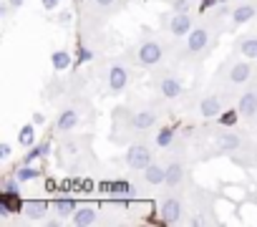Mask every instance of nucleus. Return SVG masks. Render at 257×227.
<instances>
[{
  "label": "nucleus",
  "instance_id": "1",
  "mask_svg": "<svg viewBox=\"0 0 257 227\" xmlns=\"http://www.w3.org/2000/svg\"><path fill=\"white\" fill-rule=\"evenodd\" d=\"M214 46V21L212 18H204L199 21L192 33L187 36V43H184V58L189 61H204L209 56Z\"/></svg>",
  "mask_w": 257,
  "mask_h": 227
},
{
  "label": "nucleus",
  "instance_id": "2",
  "mask_svg": "<svg viewBox=\"0 0 257 227\" xmlns=\"http://www.w3.org/2000/svg\"><path fill=\"white\" fill-rule=\"evenodd\" d=\"M134 58L142 68H157L167 61V46L152 33H144L134 48Z\"/></svg>",
  "mask_w": 257,
  "mask_h": 227
},
{
  "label": "nucleus",
  "instance_id": "3",
  "mask_svg": "<svg viewBox=\"0 0 257 227\" xmlns=\"http://www.w3.org/2000/svg\"><path fill=\"white\" fill-rule=\"evenodd\" d=\"M224 76V81H227V86L229 88H242V86H247L249 81H252V63H249V58H229V61H224V66H219L217 68V78H222Z\"/></svg>",
  "mask_w": 257,
  "mask_h": 227
},
{
  "label": "nucleus",
  "instance_id": "4",
  "mask_svg": "<svg viewBox=\"0 0 257 227\" xmlns=\"http://www.w3.org/2000/svg\"><path fill=\"white\" fill-rule=\"evenodd\" d=\"M128 81H132V66H128L123 58H113L106 68V86L111 96H118L126 91Z\"/></svg>",
  "mask_w": 257,
  "mask_h": 227
},
{
  "label": "nucleus",
  "instance_id": "5",
  "mask_svg": "<svg viewBox=\"0 0 257 227\" xmlns=\"http://www.w3.org/2000/svg\"><path fill=\"white\" fill-rule=\"evenodd\" d=\"M154 162V147L149 142H134L123 152V164L132 169V172H144L149 164Z\"/></svg>",
  "mask_w": 257,
  "mask_h": 227
},
{
  "label": "nucleus",
  "instance_id": "6",
  "mask_svg": "<svg viewBox=\"0 0 257 227\" xmlns=\"http://www.w3.org/2000/svg\"><path fill=\"white\" fill-rule=\"evenodd\" d=\"M154 91L167 101H177V98L184 96L187 88H184V81L174 71H162V73L154 76Z\"/></svg>",
  "mask_w": 257,
  "mask_h": 227
},
{
  "label": "nucleus",
  "instance_id": "7",
  "mask_svg": "<svg viewBox=\"0 0 257 227\" xmlns=\"http://www.w3.org/2000/svg\"><path fill=\"white\" fill-rule=\"evenodd\" d=\"M159 219L164 224H179L184 219V202L179 194H174V189H169V194L159 202V209H157Z\"/></svg>",
  "mask_w": 257,
  "mask_h": 227
},
{
  "label": "nucleus",
  "instance_id": "8",
  "mask_svg": "<svg viewBox=\"0 0 257 227\" xmlns=\"http://www.w3.org/2000/svg\"><path fill=\"white\" fill-rule=\"evenodd\" d=\"M197 111H199L202 119H219L222 113L227 111V103H224V98H222L217 91H209V93H204V96L199 98Z\"/></svg>",
  "mask_w": 257,
  "mask_h": 227
},
{
  "label": "nucleus",
  "instance_id": "9",
  "mask_svg": "<svg viewBox=\"0 0 257 227\" xmlns=\"http://www.w3.org/2000/svg\"><path fill=\"white\" fill-rule=\"evenodd\" d=\"M159 122L157 111L152 106H144V108H137V111H128V127H132L134 134H142V132H149L154 129Z\"/></svg>",
  "mask_w": 257,
  "mask_h": 227
},
{
  "label": "nucleus",
  "instance_id": "10",
  "mask_svg": "<svg viewBox=\"0 0 257 227\" xmlns=\"http://www.w3.org/2000/svg\"><path fill=\"white\" fill-rule=\"evenodd\" d=\"M194 26H197V21L192 13H172L167 18V33L172 38H187Z\"/></svg>",
  "mask_w": 257,
  "mask_h": 227
},
{
  "label": "nucleus",
  "instance_id": "11",
  "mask_svg": "<svg viewBox=\"0 0 257 227\" xmlns=\"http://www.w3.org/2000/svg\"><path fill=\"white\" fill-rule=\"evenodd\" d=\"M237 111H239V119L252 124L257 122V86H249L239 98H237Z\"/></svg>",
  "mask_w": 257,
  "mask_h": 227
},
{
  "label": "nucleus",
  "instance_id": "12",
  "mask_svg": "<svg viewBox=\"0 0 257 227\" xmlns=\"http://www.w3.org/2000/svg\"><path fill=\"white\" fill-rule=\"evenodd\" d=\"M51 209H53V202L33 197V199H23V209L21 212H23V217L28 222H46V217H48Z\"/></svg>",
  "mask_w": 257,
  "mask_h": 227
},
{
  "label": "nucleus",
  "instance_id": "13",
  "mask_svg": "<svg viewBox=\"0 0 257 227\" xmlns=\"http://www.w3.org/2000/svg\"><path fill=\"white\" fill-rule=\"evenodd\" d=\"M78 124H81V111H78V106H63V108L58 111V119H56V132H58V134H71Z\"/></svg>",
  "mask_w": 257,
  "mask_h": 227
},
{
  "label": "nucleus",
  "instance_id": "14",
  "mask_svg": "<svg viewBox=\"0 0 257 227\" xmlns=\"http://www.w3.org/2000/svg\"><path fill=\"white\" fill-rule=\"evenodd\" d=\"M101 189L108 192L111 199L118 202V204H126L128 199H134V194H137V187L132 182H108V184H101Z\"/></svg>",
  "mask_w": 257,
  "mask_h": 227
},
{
  "label": "nucleus",
  "instance_id": "15",
  "mask_svg": "<svg viewBox=\"0 0 257 227\" xmlns=\"http://www.w3.org/2000/svg\"><path fill=\"white\" fill-rule=\"evenodd\" d=\"M254 16H257V6H254V3H249V0H237V6H234V8H229V21H232V26H234V28H239V26L249 23Z\"/></svg>",
  "mask_w": 257,
  "mask_h": 227
},
{
  "label": "nucleus",
  "instance_id": "16",
  "mask_svg": "<svg viewBox=\"0 0 257 227\" xmlns=\"http://www.w3.org/2000/svg\"><path fill=\"white\" fill-rule=\"evenodd\" d=\"M214 144H217L219 152H224V154H234V152L242 149V137H239L237 132H232V129H222V132H217Z\"/></svg>",
  "mask_w": 257,
  "mask_h": 227
},
{
  "label": "nucleus",
  "instance_id": "17",
  "mask_svg": "<svg viewBox=\"0 0 257 227\" xmlns=\"http://www.w3.org/2000/svg\"><path fill=\"white\" fill-rule=\"evenodd\" d=\"M184 179H187V164L182 159H172L167 164V182H164V187L167 189H179L184 184Z\"/></svg>",
  "mask_w": 257,
  "mask_h": 227
},
{
  "label": "nucleus",
  "instance_id": "18",
  "mask_svg": "<svg viewBox=\"0 0 257 227\" xmlns=\"http://www.w3.org/2000/svg\"><path fill=\"white\" fill-rule=\"evenodd\" d=\"M98 219H101V212L93 204H78V209L71 214V222L76 227H91V224H98Z\"/></svg>",
  "mask_w": 257,
  "mask_h": 227
},
{
  "label": "nucleus",
  "instance_id": "19",
  "mask_svg": "<svg viewBox=\"0 0 257 227\" xmlns=\"http://www.w3.org/2000/svg\"><path fill=\"white\" fill-rule=\"evenodd\" d=\"M142 177H144V182H147L149 187H162V184L167 182V164L152 162V164L142 172Z\"/></svg>",
  "mask_w": 257,
  "mask_h": 227
},
{
  "label": "nucleus",
  "instance_id": "20",
  "mask_svg": "<svg viewBox=\"0 0 257 227\" xmlns=\"http://www.w3.org/2000/svg\"><path fill=\"white\" fill-rule=\"evenodd\" d=\"M234 51L239 53V56H244V58H249V61H254L257 58V36H242V38H237L234 41Z\"/></svg>",
  "mask_w": 257,
  "mask_h": 227
},
{
  "label": "nucleus",
  "instance_id": "21",
  "mask_svg": "<svg viewBox=\"0 0 257 227\" xmlns=\"http://www.w3.org/2000/svg\"><path fill=\"white\" fill-rule=\"evenodd\" d=\"M76 209H78V202L73 197H56L53 199V212L58 217H71Z\"/></svg>",
  "mask_w": 257,
  "mask_h": 227
},
{
  "label": "nucleus",
  "instance_id": "22",
  "mask_svg": "<svg viewBox=\"0 0 257 227\" xmlns=\"http://www.w3.org/2000/svg\"><path fill=\"white\" fill-rule=\"evenodd\" d=\"M13 174H16L18 182L23 184V182H36V179H41V177H43V169H41V167H33V164H21L18 169H13Z\"/></svg>",
  "mask_w": 257,
  "mask_h": 227
},
{
  "label": "nucleus",
  "instance_id": "23",
  "mask_svg": "<svg viewBox=\"0 0 257 227\" xmlns=\"http://www.w3.org/2000/svg\"><path fill=\"white\" fill-rule=\"evenodd\" d=\"M174 137H177L174 127H162V129H157V134H154V147H157V149H169V147L174 144Z\"/></svg>",
  "mask_w": 257,
  "mask_h": 227
},
{
  "label": "nucleus",
  "instance_id": "24",
  "mask_svg": "<svg viewBox=\"0 0 257 227\" xmlns=\"http://www.w3.org/2000/svg\"><path fill=\"white\" fill-rule=\"evenodd\" d=\"M48 152H51V142H48V139L41 142V144H33V147H28V152H26V157H23V164H33V162L43 159Z\"/></svg>",
  "mask_w": 257,
  "mask_h": 227
},
{
  "label": "nucleus",
  "instance_id": "25",
  "mask_svg": "<svg viewBox=\"0 0 257 227\" xmlns=\"http://www.w3.org/2000/svg\"><path fill=\"white\" fill-rule=\"evenodd\" d=\"M71 63H73V58H71L68 51L61 48V51H53V53H51V66H53V71H58V73H61V71H68Z\"/></svg>",
  "mask_w": 257,
  "mask_h": 227
},
{
  "label": "nucleus",
  "instance_id": "26",
  "mask_svg": "<svg viewBox=\"0 0 257 227\" xmlns=\"http://www.w3.org/2000/svg\"><path fill=\"white\" fill-rule=\"evenodd\" d=\"M18 144H21V147H33V144H36V124H33V122L26 124V127H21V132H18Z\"/></svg>",
  "mask_w": 257,
  "mask_h": 227
},
{
  "label": "nucleus",
  "instance_id": "27",
  "mask_svg": "<svg viewBox=\"0 0 257 227\" xmlns=\"http://www.w3.org/2000/svg\"><path fill=\"white\" fill-rule=\"evenodd\" d=\"M0 192H6V194H21V182L16 174L11 177H3V182H0Z\"/></svg>",
  "mask_w": 257,
  "mask_h": 227
},
{
  "label": "nucleus",
  "instance_id": "28",
  "mask_svg": "<svg viewBox=\"0 0 257 227\" xmlns=\"http://www.w3.org/2000/svg\"><path fill=\"white\" fill-rule=\"evenodd\" d=\"M194 3L197 0H169V8H172V13H192Z\"/></svg>",
  "mask_w": 257,
  "mask_h": 227
},
{
  "label": "nucleus",
  "instance_id": "29",
  "mask_svg": "<svg viewBox=\"0 0 257 227\" xmlns=\"http://www.w3.org/2000/svg\"><path fill=\"white\" fill-rule=\"evenodd\" d=\"M237 119H239V111H237V108H234V111H224L222 117H219V122H222L224 127H234Z\"/></svg>",
  "mask_w": 257,
  "mask_h": 227
},
{
  "label": "nucleus",
  "instance_id": "30",
  "mask_svg": "<svg viewBox=\"0 0 257 227\" xmlns=\"http://www.w3.org/2000/svg\"><path fill=\"white\" fill-rule=\"evenodd\" d=\"M91 6H93L96 11H108V8L116 6V0H91Z\"/></svg>",
  "mask_w": 257,
  "mask_h": 227
},
{
  "label": "nucleus",
  "instance_id": "31",
  "mask_svg": "<svg viewBox=\"0 0 257 227\" xmlns=\"http://www.w3.org/2000/svg\"><path fill=\"white\" fill-rule=\"evenodd\" d=\"M11 154H13V147L8 144V142H3V144H0V159H11Z\"/></svg>",
  "mask_w": 257,
  "mask_h": 227
},
{
  "label": "nucleus",
  "instance_id": "32",
  "mask_svg": "<svg viewBox=\"0 0 257 227\" xmlns=\"http://www.w3.org/2000/svg\"><path fill=\"white\" fill-rule=\"evenodd\" d=\"M43 11H58L61 8V0H41Z\"/></svg>",
  "mask_w": 257,
  "mask_h": 227
},
{
  "label": "nucleus",
  "instance_id": "33",
  "mask_svg": "<svg viewBox=\"0 0 257 227\" xmlns=\"http://www.w3.org/2000/svg\"><path fill=\"white\" fill-rule=\"evenodd\" d=\"M31 122H33L36 127H43V124H46V113H43V111H36V113H33V119H31Z\"/></svg>",
  "mask_w": 257,
  "mask_h": 227
},
{
  "label": "nucleus",
  "instance_id": "34",
  "mask_svg": "<svg viewBox=\"0 0 257 227\" xmlns=\"http://www.w3.org/2000/svg\"><path fill=\"white\" fill-rule=\"evenodd\" d=\"M91 58H93V53L88 48H78V61H91Z\"/></svg>",
  "mask_w": 257,
  "mask_h": 227
},
{
  "label": "nucleus",
  "instance_id": "35",
  "mask_svg": "<svg viewBox=\"0 0 257 227\" xmlns=\"http://www.w3.org/2000/svg\"><path fill=\"white\" fill-rule=\"evenodd\" d=\"M58 23H61V26L71 23V13H68V11H61V13H58Z\"/></svg>",
  "mask_w": 257,
  "mask_h": 227
},
{
  "label": "nucleus",
  "instance_id": "36",
  "mask_svg": "<svg viewBox=\"0 0 257 227\" xmlns=\"http://www.w3.org/2000/svg\"><path fill=\"white\" fill-rule=\"evenodd\" d=\"M8 3H11V6H13V11H18V8H21V6H23V3H26V0H8Z\"/></svg>",
  "mask_w": 257,
  "mask_h": 227
}]
</instances>
